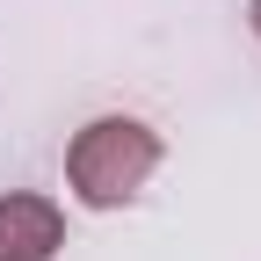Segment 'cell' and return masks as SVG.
Here are the masks:
<instances>
[{
	"mask_svg": "<svg viewBox=\"0 0 261 261\" xmlns=\"http://www.w3.org/2000/svg\"><path fill=\"white\" fill-rule=\"evenodd\" d=\"M58 247H65V218L51 196H29V189L0 196V261H51Z\"/></svg>",
	"mask_w": 261,
	"mask_h": 261,
	"instance_id": "2",
	"label": "cell"
},
{
	"mask_svg": "<svg viewBox=\"0 0 261 261\" xmlns=\"http://www.w3.org/2000/svg\"><path fill=\"white\" fill-rule=\"evenodd\" d=\"M160 167V130L138 116H94L87 130H73L65 145V181L87 211H116L130 203Z\"/></svg>",
	"mask_w": 261,
	"mask_h": 261,
	"instance_id": "1",
	"label": "cell"
},
{
	"mask_svg": "<svg viewBox=\"0 0 261 261\" xmlns=\"http://www.w3.org/2000/svg\"><path fill=\"white\" fill-rule=\"evenodd\" d=\"M254 37H261V0H254Z\"/></svg>",
	"mask_w": 261,
	"mask_h": 261,
	"instance_id": "3",
	"label": "cell"
}]
</instances>
